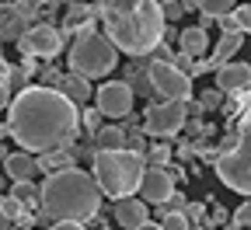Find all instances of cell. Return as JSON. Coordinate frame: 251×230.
I'll return each mask as SVG.
<instances>
[{"label":"cell","instance_id":"2e32d148","mask_svg":"<svg viewBox=\"0 0 251 230\" xmlns=\"http://www.w3.org/2000/svg\"><path fill=\"white\" fill-rule=\"evenodd\" d=\"M241 46H244V35H224V39H220V42L213 46V52H209V59H206V67H213V70L227 67L230 56H234Z\"/></svg>","mask_w":251,"mask_h":230},{"label":"cell","instance_id":"4dcf8cb0","mask_svg":"<svg viewBox=\"0 0 251 230\" xmlns=\"http://www.w3.org/2000/svg\"><path fill=\"white\" fill-rule=\"evenodd\" d=\"M188 220H202L206 216V206H199V203H192V206H188V213H185Z\"/></svg>","mask_w":251,"mask_h":230},{"label":"cell","instance_id":"d6986e66","mask_svg":"<svg viewBox=\"0 0 251 230\" xmlns=\"http://www.w3.org/2000/svg\"><path fill=\"white\" fill-rule=\"evenodd\" d=\"M98 150H126V129L122 126H105L98 140H94V153Z\"/></svg>","mask_w":251,"mask_h":230},{"label":"cell","instance_id":"d4e9b609","mask_svg":"<svg viewBox=\"0 0 251 230\" xmlns=\"http://www.w3.org/2000/svg\"><path fill=\"white\" fill-rule=\"evenodd\" d=\"M0 213L7 220H25V203H18L14 195H4V199H0Z\"/></svg>","mask_w":251,"mask_h":230},{"label":"cell","instance_id":"4316f807","mask_svg":"<svg viewBox=\"0 0 251 230\" xmlns=\"http://www.w3.org/2000/svg\"><path fill=\"white\" fill-rule=\"evenodd\" d=\"M230 14H234V21H237V31H241V35H248V31H251V4H241V7H234Z\"/></svg>","mask_w":251,"mask_h":230},{"label":"cell","instance_id":"5bb4252c","mask_svg":"<svg viewBox=\"0 0 251 230\" xmlns=\"http://www.w3.org/2000/svg\"><path fill=\"white\" fill-rule=\"evenodd\" d=\"M4 171L14 178V181H31L39 171V157H31L28 150H14L7 160H4Z\"/></svg>","mask_w":251,"mask_h":230},{"label":"cell","instance_id":"ac0fdd59","mask_svg":"<svg viewBox=\"0 0 251 230\" xmlns=\"http://www.w3.org/2000/svg\"><path fill=\"white\" fill-rule=\"evenodd\" d=\"M25 21H28V18H25L21 11H14V7H11L4 18H0V42H21V35L28 31V28H25Z\"/></svg>","mask_w":251,"mask_h":230},{"label":"cell","instance_id":"52a82bcc","mask_svg":"<svg viewBox=\"0 0 251 230\" xmlns=\"http://www.w3.org/2000/svg\"><path fill=\"white\" fill-rule=\"evenodd\" d=\"M185 102H161V105H150L143 112V133L157 136V140H171L185 129Z\"/></svg>","mask_w":251,"mask_h":230},{"label":"cell","instance_id":"277c9868","mask_svg":"<svg viewBox=\"0 0 251 230\" xmlns=\"http://www.w3.org/2000/svg\"><path fill=\"white\" fill-rule=\"evenodd\" d=\"M143 175H147V164H143V153L136 150H98L94 153V181H98L101 195L108 199H129L133 192H140L143 185Z\"/></svg>","mask_w":251,"mask_h":230},{"label":"cell","instance_id":"7a4b0ae2","mask_svg":"<svg viewBox=\"0 0 251 230\" xmlns=\"http://www.w3.org/2000/svg\"><path fill=\"white\" fill-rule=\"evenodd\" d=\"M98 18L105 25L108 42L133 59L157 52L164 42L168 21L161 0H98Z\"/></svg>","mask_w":251,"mask_h":230},{"label":"cell","instance_id":"e575fe53","mask_svg":"<svg viewBox=\"0 0 251 230\" xmlns=\"http://www.w3.org/2000/svg\"><path fill=\"white\" fill-rule=\"evenodd\" d=\"M140 230H164L161 223H147V227H140Z\"/></svg>","mask_w":251,"mask_h":230},{"label":"cell","instance_id":"8d00e7d4","mask_svg":"<svg viewBox=\"0 0 251 230\" xmlns=\"http://www.w3.org/2000/svg\"><path fill=\"white\" fill-rule=\"evenodd\" d=\"M28 4H35V7H39V4H46V0H28Z\"/></svg>","mask_w":251,"mask_h":230},{"label":"cell","instance_id":"9a60e30c","mask_svg":"<svg viewBox=\"0 0 251 230\" xmlns=\"http://www.w3.org/2000/svg\"><path fill=\"white\" fill-rule=\"evenodd\" d=\"M206 49H209V35H206V28H202V25H192V28H185V31H181L178 52L199 59V56H206Z\"/></svg>","mask_w":251,"mask_h":230},{"label":"cell","instance_id":"ffe728a7","mask_svg":"<svg viewBox=\"0 0 251 230\" xmlns=\"http://www.w3.org/2000/svg\"><path fill=\"white\" fill-rule=\"evenodd\" d=\"M91 18H94V7H84V4H74L70 14H67V31H74V35H80V31H94L91 28Z\"/></svg>","mask_w":251,"mask_h":230},{"label":"cell","instance_id":"d590c367","mask_svg":"<svg viewBox=\"0 0 251 230\" xmlns=\"http://www.w3.org/2000/svg\"><path fill=\"white\" fill-rule=\"evenodd\" d=\"M7 157H11V153H7V150H4V147H0V164H4V160H7Z\"/></svg>","mask_w":251,"mask_h":230},{"label":"cell","instance_id":"6da1fadb","mask_svg":"<svg viewBox=\"0 0 251 230\" xmlns=\"http://www.w3.org/2000/svg\"><path fill=\"white\" fill-rule=\"evenodd\" d=\"M7 126L21 150L52 153L80 136V108L59 87H25L11 98Z\"/></svg>","mask_w":251,"mask_h":230},{"label":"cell","instance_id":"f546056e","mask_svg":"<svg viewBox=\"0 0 251 230\" xmlns=\"http://www.w3.org/2000/svg\"><path fill=\"white\" fill-rule=\"evenodd\" d=\"M234 223L237 227H251V203H244V206L234 209Z\"/></svg>","mask_w":251,"mask_h":230},{"label":"cell","instance_id":"5b68a950","mask_svg":"<svg viewBox=\"0 0 251 230\" xmlns=\"http://www.w3.org/2000/svg\"><path fill=\"white\" fill-rule=\"evenodd\" d=\"M70 74H80V77H105L115 70L119 63V49L108 42V35H98V31H80L74 35V46H70Z\"/></svg>","mask_w":251,"mask_h":230},{"label":"cell","instance_id":"7402d4cb","mask_svg":"<svg viewBox=\"0 0 251 230\" xmlns=\"http://www.w3.org/2000/svg\"><path fill=\"white\" fill-rule=\"evenodd\" d=\"M70 164H74V157H70L67 150H52V153L39 157V171H49V175H56V171H70Z\"/></svg>","mask_w":251,"mask_h":230},{"label":"cell","instance_id":"cb8c5ba5","mask_svg":"<svg viewBox=\"0 0 251 230\" xmlns=\"http://www.w3.org/2000/svg\"><path fill=\"white\" fill-rule=\"evenodd\" d=\"M147 160H150V168H168V160H171V147L161 140V143H153L150 147V153H147Z\"/></svg>","mask_w":251,"mask_h":230},{"label":"cell","instance_id":"1f68e13d","mask_svg":"<svg viewBox=\"0 0 251 230\" xmlns=\"http://www.w3.org/2000/svg\"><path fill=\"white\" fill-rule=\"evenodd\" d=\"M49 230H84V223H52Z\"/></svg>","mask_w":251,"mask_h":230},{"label":"cell","instance_id":"836d02e7","mask_svg":"<svg viewBox=\"0 0 251 230\" xmlns=\"http://www.w3.org/2000/svg\"><path fill=\"white\" fill-rule=\"evenodd\" d=\"M7 105V87H0V108Z\"/></svg>","mask_w":251,"mask_h":230},{"label":"cell","instance_id":"83f0119b","mask_svg":"<svg viewBox=\"0 0 251 230\" xmlns=\"http://www.w3.org/2000/svg\"><path fill=\"white\" fill-rule=\"evenodd\" d=\"M161 227H164V230H188V216H185V213H178V209H168Z\"/></svg>","mask_w":251,"mask_h":230},{"label":"cell","instance_id":"9c48e42d","mask_svg":"<svg viewBox=\"0 0 251 230\" xmlns=\"http://www.w3.org/2000/svg\"><path fill=\"white\" fill-rule=\"evenodd\" d=\"M94 108H98L105 119H126L133 112V102H136V91L126 84V80H108L98 87V94H94Z\"/></svg>","mask_w":251,"mask_h":230},{"label":"cell","instance_id":"603a6c76","mask_svg":"<svg viewBox=\"0 0 251 230\" xmlns=\"http://www.w3.org/2000/svg\"><path fill=\"white\" fill-rule=\"evenodd\" d=\"M11 195H14L18 203H25V206H39V203H42L39 185H31V181H14V185H11Z\"/></svg>","mask_w":251,"mask_h":230},{"label":"cell","instance_id":"8fae6325","mask_svg":"<svg viewBox=\"0 0 251 230\" xmlns=\"http://www.w3.org/2000/svg\"><path fill=\"white\" fill-rule=\"evenodd\" d=\"M140 199L143 203H171L175 199V178L168 168H147L143 185H140Z\"/></svg>","mask_w":251,"mask_h":230},{"label":"cell","instance_id":"e0dca14e","mask_svg":"<svg viewBox=\"0 0 251 230\" xmlns=\"http://www.w3.org/2000/svg\"><path fill=\"white\" fill-rule=\"evenodd\" d=\"M59 91L67 94L74 105H80V102H87V98H91V84H87V77H80V74H63V77H59Z\"/></svg>","mask_w":251,"mask_h":230},{"label":"cell","instance_id":"44dd1931","mask_svg":"<svg viewBox=\"0 0 251 230\" xmlns=\"http://www.w3.org/2000/svg\"><path fill=\"white\" fill-rule=\"evenodd\" d=\"M237 7V0H199V11H202V28H209L216 18H224Z\"/></svg>","mask_w":251,"mask_h":230},{"label":"cell","instance_id":"30bf717a","mask_svg":"<svg viewBox=\"0 0 251 230\" xmlns=\"http://www.w3.org/2000/svg\"><path fill=\"white\" fill-rule=\"evenodd\" d=\"M18 49H21L28 59H52V56H59V49H63V35H59L52 25H35V28H28L25 35H21Z\"/></svg>","mask_w":251,"mask_h":230},{"label":"cell","instance_id":"3957f363","mask_svg":"<svg viewBox=\"0 0 251 230\" xmlns=\"http://www.w3.org/2000/svg\"><path fill=\"white\" fill-rule=\"evenodd\" d=\"M101 213V188L87 171H56L42 185V216L52 223H84Z\"/></svg>","mask_w":251,"mask_h":230},{"label":"cell","instance_id":"f1b7e54d","mask_svg":"<svg viewBox=\"0 0 251 230\" xmlns=\"http://www.w3.org/2000/svg\"><path fill=\"white\" fill-rule=\"evenodd\" d=\"M161 11H164V21H178L185 14V7L178 4V0H161Z\"/></svg>","mask_w":251,"mask_h":230},{"label":"cell","instance_id":"484cf974","mask_svg":"<svg viewBox=\"0 0 251 230\" xmlns=\"http://www.w3.org/2000/svg\"><path fill=\"white\" fill-rule=\"evenodd\" d=\"M80 122L87 126V129H84V133H91L94 140H98V133H101V129H105V126H101V112H98V108H91V112H84V115H80Z\"/></svg>","mask_w":251,"mask_h":230},{"label":"cell","instance_id":"7c38bea8","mask_svg":"<svg viewBox=\"0 0 251 230\" xmlns=\"http://www.w3.org/2000/svg\"><path fill=\"white\" fill-rule=\"evenodd\" d=\"M112 213H115V223H119V227H126V230H140V227H147V223H150L147 203H143V199H136V195H129V199H119Z\"/></svg>","mask_w":251,"mask_h":230},{"label":"cell","instance_id":"8992f818","mask_svg":"<svg viewBox=\"0 0 251 230\" xmlns=\"http://www.w3.org/2000/svg\"><path fill=\"white\" fill-rule=\"evenodd\" d=\"M216 175H220V181L227 188H234V192H241V195L251 199V122L241 126L237 140L227 150H220Z\"/></svg>","mask_w":251,"mask_h":230},{"label":"cell","instance_id":"d6a6232c","mask_svg":"<svg viewBox=\"0 0 251 230\" xmlns=\"http://www.w3.org/2000/svg\"><path fill=\"white\" fill-rule=\"evenodd\" d=\"M181 7L185 11H199V0H181Z\"/></svg>","mask_w":251,"mask_h":230},{"label":"cell","instance_id":"ba28073f","mask_svg":"<svg viewBox=\"0 0 251 230\" xmlns=\"http://www.w3.org/2000/svg\"><path fill=\"white\" fill-rule=\"evenodd\" d=\"M150 84L168 102H188L192 98V77L181 74L168 59H150Z\"/></svg>","mask_w":251,"mask_h":230},{"label":"cell","instance_id":"4fadbf2b","mask_svg":"<svg viewBox=\"0 0 251 230\" xmlns=\"http://www.w3.org/2000/svg\"><path fill=\"white\" fill-rule=\"evenodd\" d=\"M216 87L227 91V94L248 91L251 87V67L248 63H227V67H220L216 70Z\"/></svg>","mask_w":251,"mask_h":230}]
</instances>
